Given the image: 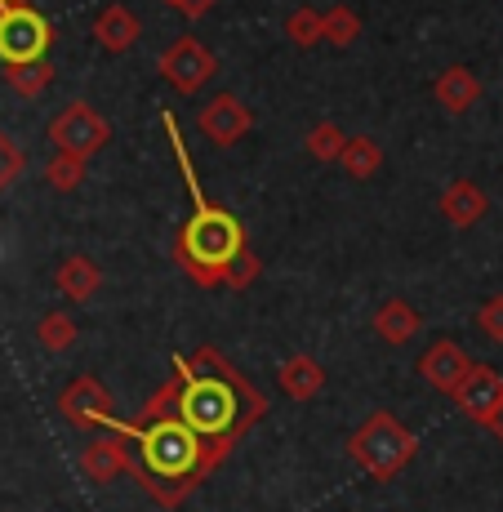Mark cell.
I'll return each instance as SVG.
<instances>
[{
  "instance_id": "7",
  "label": "cell",
  "mask_w": 503,
  "mask_h": 512,
  "mask_svg": "<svg viewBox=\"0 0 503 512\" xmlns=\"http://www.w3.org/2000/svg\"><path fill=\"white\" fill-rule=\"evenodd\" d=\"M214 67H219V63H214V54L196 41V36H179V41L161 54V76L179 94H196L214 76Z\"/></svg>"
},
{
  "instance_id": "18",
  "label": "cell",
  "mask_w": 503,
  "mask_h": 512,
  "mask_svg": "<svg viewBox=\"0 0 503 512\" xmlns=\"http://www.w3.org/2000/svg\"><path fill=\"white\" fill-rule=\"evenodd\" d=\"M419 312L410 308L406 299H388L379 312H374V330H379L383 343H410L414 334H419Z\"/></svg>"
},
{
  "instance_id": "22",
  "label": "cell",
  "mask_w": 503,
  "mask_h": 512,
  "mask_svg": "<svg viewBox=\"0 0 503 512\" xmlns=\"http://www.w3.org/2000/svg\"><path fill=\"white\" fill-rule=\"evenodd\" d=\"M36 343H41L45 352H63L76 343V321L67 317V312H45L41 326H36Z\"/></svg>"
},
{
  "instance_id": "24",
  "label": "cell",
  "mask_w": 503,
  "mask_h": 512,
  "mask_svg": "<svg viewBox=\"0 0 503 512\" xmlns=\"http://www.w3.org/2000/svg\"><path fill=\"white\" fill-rule=\"evenodd\" d=\"M45 179H49L54 192H72V187L85 183V161L81 156H72V152H58L54 161L45 165Z\"/></svg>"
},
{
  "instance_id": "15",
  "label": "cell",
  "mask_w": 503,
  "mask_h": 512,
  "mask_svg": "<svg viewBox=\"0 0 503 512\" xmlns=\"http://www.w3.org/2000/svg\"><path fill=\"white\" fill-rule=\"evenodd\" d=\"M276 383H281V392L290 401H312L325 388V366H321L317 357H308V352H299V357H290L281 366Z\"/></svg>"
},
{
  "instance_id": "29",
  "label": "cell",
  "mask_w": 503,
  "mask_h": 512,
  "mask_svg": "<svg viewBox=\"0 0 503 512\" xmlns=\"http://www.w3.org/2000/svg\"><path fill=\"white\" fill-rule=\"evenodd\" d=\"M477 326L486 339H495L503 343V294H495L490 303H481V312H477Z\"/></svg>"
},
{
  "instance_id": "4",
  "label": "cell",
  "mask_w": 503,
  "mask_h": 512,
  "mask_svg": "<svg viewBox=\"0 0 503 512\" xmlns=\"http://www.w3.org/2000/svg\"><path fill=\"white\" fill-rule=\"evenodd\" d=\"M414 450H419V437H414V432H410L397 415H388V410L370 415V419L348 437V455L357 459L361 472H370L374 481L397 477V472L414 459Z\"/></svg>"
},
{
  "instance_id": "32",
  "label": "cell",
  "mask_w": 503,
  "mask_h": 512,
  "mask_svg": "<svg viewBox=\"0 0 503 512\" xmlns=\"http://www.w3.org/2000/svg\"><path fill=\"white\" fill-rule=\"evenodd\" d=\"M9 5H23V0H0V9H9Z\"/></svg>"
},
{
  "instance_id": "10",
  "label": "cell",
  "mask_w": 503,
  "mask_h": 512,
  "mask_svg": "<svg viewBox=\"0 0 503 512\" xmlns=\"http://www.w3.org/2000/svg\"><path fill=\"white\" fill-rule=\"evenodd\" d=\"M450 397H455V406H459L468 419L486 423V415L499 406V397H503V374L472 361L468 374H463V379L455 383V392H450Z\"/></svg>"
},
{
  "instance_id": "19",
  "label": "cell",
  "mask_w": 503,
  "mask_h": 512,
  "mask_svg": "<svg viewBox=\"0 0 503 512\" xmlns=\"http://www.w3.org/2000/svg\"><path fill=\"white\" fill-rule=\"evenodd\" d=\"M339 165L352 174V179H370V174H379V165H383V147L374 139H366V134H357V139L343 143Z\"/></svg>"
},
{
  "instance_id": "33",
  "label": "cell",
  "mask_w": 503,
  "mask_h": 512,
  "mask_svg": "<svg viewBox=\"0 0 503 512\" xmlns=\"http://www.w3.org/2000/svg\"><path fill=\"white\" fill-rule=\"evenodd\" d=\"M165 5H174V0H165Z\"/></svg>"
},
{
  "instance_id": "5",
  "label": "cell",
  "mask_w": 503,
  "mask_h": 512,
  "mask_svg": "<svg viewBox=\"0 0 503 512\" xmlns=\"http://www.w3.org/2000/svg\"><path fill=\"white\" fill-rule=\"evenodd\" d=\"M49 41H54V27H49L36 9H27V5L0 9V63L5 67L45 58Z\"/></svg>"
},
{
  "instance_id": "12",
  "label": "cell",
  "mask_w": 503,
  "mask_h": 512,
  "mask_svg": "<svg viewBox=\"0 0 503 512\" xmlns=\"http://www.w3.org/2000/svg\"><path fill=\"white\" fill-rule=\"evenodd\" d=\"M486 210H490V196L481 192L472 179H459V183H450L446 192H441V214H446L455 228H472V223H481L486 219Z\"/></svg>"
},
{
  "instance_id": "8",
  "label": "cell",
  "mask_w": 503,
  "mask_h": 512,
  "mask_svg": "<svg viewBox=\"0 0 503 512\" xmlns=\"http://www.w3.org/2000/svg\"><path fill=\"white\" fill-rule=\"evenodd\" d=\"M58 410H63V415L72 419L76 428H116L112 397H107V388L94 379V374H81L72 388H63V397H58Z\"/></svg>"
},
{
  "instance_id": "23",
  "label": "cell",
  "mask_w": 503,
  "mask_h": 512,
  "mask_svg": "<svg viewBox=\"0 0 503 512\" xmlns=\"http://www.w3.org/2000/svg\"><path fill=\"white\" fill-rule=\"evenodd\" d=\"M285 36H290V45H299V49L321 45V9H312V5L294 9V14L285 18Z\"/></svg>"
},
{
  "instance_id": "1",
  "label": "cell",
  "mask_w": 503,
  "mask_h": 512,
  "mask_svg": "<svg viewBox=\"0 0 503 512\" xmlns=\"http://www.w3.org/2000/svg\"><path fill=\"white\" fill-rule=\"evenodd\" d=\"M214 374H187L179 379V419L187 428L196 432V437L205 441V455H210V468L223 464V455L232 450L236 432H245L259 415H241L236 419V410L241 406H254V401H263L259 392H241V379H232L228 374V361L214 357Z\"/></svg>"
},
{
  "instance_id": "30",
  "label": "cell",
  "mask_w": 503,
  "mask_h": 512,
  "mask_svg": "<svg viewBox=\"0 0 503 512\" xmlns=\"http://www.w3.org/2000/svg\"><path fill=\"white\" fill-rule=\"evenodd\" d=\"M174 9H179L183 18H205L214 9V0H174Z\"/></svg>"
},
{
  "instance_id": "13",
  "label": "cell",
  "mask_w": 503,
  "mask_h": 512,
  "mask_svg": "<svg viewBox=\"0 0 503 512\" xmlns=\"http://www.w3.org/2000/svg\"><path fill=\"white\" fill-rule=\"evenodd\" d=\"M54 285H58V294H63V299L85 303V299H94V294H98V285H103V272H98V263L90 259V254H72V259L58 263Z\"/></svg>"
},
{
  "instance_id": "6",
  "label": "cell",
  "mask_w": 503,
  "mask_h": 512,
  "mask_svg": "<svg viewBox=\"0 0 503 512\" xmlns=\"http://www.w3.org/2000/svg\"><path fill=\"white\" fill-rule=\"evenodd\" d=\"M49 139H54L58 152H72V156H81V161H90L98 147H107L112 130H107V121L98 116V107L67 103L63 112L49 121Z\"/></svg>"
},
{
  "instance_id": "9",
  "label": "cell",
  "mask_w": 503,
  "mask_h": 512,
  "mask_svg": "<svg viewBox=\"0 0 503 512\" xmlns=\"http://www.w3.org/2000/svg\"><path fill=\"white\" fill-rule=\"evenodd\" d=\"M250 125H254V112L236 94H214L210 103L201 107V134L219 147L241 143L245 134H250Z\"/></svg>"
},
{
  "instance_id": "20",
  "label": "cell",
  "mask_w": 503,
  "mask_h": 512,
  "mask_svg": "<svg viewBox=\"0 0 503 512\" xmlns=\"http://www.w3.org/2000/svg\"><path fill=\"white\" fill-rule=\"evenodd\" d=\"M5 81L18 98H36V94H45L49 81H54V67H49L45 58H36V63H14V67H5Z\"/></svg>"
},
{
  "instance_id": "11",
  "label": "cell",
  "mask_w": 503,
  "mask_h": 512,
  "mask_svg": "<svg viewBox=\"0 0 503 512\" xmlns=\"http://www.w3.org/2000/svg\"><path fill=\"white\" fill-rule=\"evenodd\" d=\"M468 366H472V357L459 348V343H450V339H437L419 357V374L432 383V388H441V392H455V383L468 374Z\"/></svg>"
},
{
  "instance_id": "17",
  "label": "cell",
  "mask_w": 503,
  "mask_h": 512,
  "mask_svg": "<svg viewBox=\"0 0 503 512\" xmlns=\"http://www.w3.org/2000/svg\"><path fill=\"white\" fill-rule=\"evenodd\" d=\"M432 94H437V103L446 107V112H468L481 98V81L468 67H446V72L437 76V85H432Z\"/></svg>"
},
{
  "instance_id": "27",
  "label": "cell",
  "mask_w": 503,
  "mask_h": 512,
  "mask_svg": "<svg viewBox=\"0 0 503 512\" xmlns=\"http://www.w3.org/2000/svg\"><path fill=\"white\" fill-rule=\"evenodd\" d=\"M259 272H263V263L254 259L250 245H241V250L228 259V268H223V285H232V290H245V285L259 277Z\"/></svg>"
},
{
  "instance_id": "25",
  "label": "cell",
  "mask_w": 503,
  "mask_h": 512,
  "mask_svg": "<svg viewBox=\"0 0 503 512\" xmlns=\"http://www.w3.org/2000/svg\"><path fill=\"white\" fill-rule=\"evenodd\" d=\"M343 143H348V139H343L339 125L321 121V125H312V134H308V156H312V161H339Z\"/></svg>"
},
{
  "instance_id": "31",
  "label": "cell",
  "mask_w": 503,
  "mask_h": 512,
  "mask_svg": "<svg viewBox=\"0 0 503 512\" xmlns=\"http://www.w3.org/2000/svg\"><path fill=\"white\" fill-rule=\"evenodd\" d=\"M486 428H490V432H495V437L503 441V397H499V406L486 415Z\"/></svg>"
},
{
  "instance_id": "2",
  "label": "cell",
  "mask_w": 503,
  "mask_h": 512,
  "mask_svg": "<svg viewBox=\"0 0 503 512\" xmlns=\"http://www.w3.org/2000/svg\"><path fill=\"white\" fill-rule=\"evenodd\" d=\"M165 130H170V139H174L183 179H187V187H192V201H196L192 223L179 232V268H187L201 285H223V268H228V259L245 245V232H241V223H236L228 210L205 205L201 187H196V174H192V161H187V147L179 143V130H174L170 112H165Z\"/></svg>"
},
{
  "instance_id": "3",
  "label": "cell",
  "mask_w": 503,
  "mask_h": 512,
  "mask_svg": "<svg viewBox=\"0 0 503 512\" xmlns=\"http://www.w3.org/2000/svg\"><path fill=\"white\" fill-rule=\"evenodd\" d=\"M121 432H130V437L143 441V486L147 490H152L156 481H174V486L187 495L205 472H214L210 455H205V441L196 437L183 419L143 423V428L130 423V428H121ZM179 490H174V495H179Z\"/></svg>"
},
{
  "instance_id": "21",
  "label": "cell",
  "mask_w": 503,
  "mask_h": 512,
  "mask_svg": "<svg viewBox=\"0 0 503 512\" xmlns=\"http://www.w3.org/2000/svg\"><path fill=\"white\" fill-rule=\"evenodd\" d=\"M361 36V18L348 5H330L321 14V41L325 45H352Z\"/></svg>"
},
{
  "instance_id": "28",
  "label": "cell",
  "mask_w": 503,
  "mask_h": 512,
  "mask_svg": "<svg viewBox=\"0 0 503 512\" xmlns=\"http://www.w3.org/2000/svg\"><path fill=\"white\" fill-rule=\"evenodd\" d=\"M23 165H27L23 147H18L14 139H9L5 130H0V192L18 183V174H23Z\"/></svg>"
},
{
  "instance_id": "14",
  "label": "cell",
  "mask_w": 503,
  "mask_h": 512,
  "mask_svg": "<svg viewBox=\"0 0 503 512\" xmlns=\"http://www.w3.org/2000/svg\"><path fill=\"white\" fill-rule=\"evenodd\" d=\"M81 468L94 486H107V481H116L121 472H130V455H125L121 437H94L90 446H85Z\"/></svg>"
},
{
  "instance_id": "16",
  "label": "cell",
  "mask_w": 503,
  "mask_h": 512,
  "mask_svg": "<svg viewBox=\"0 0 503 512\" xmlns=\"http://www.w3.org/2000/svg\"><path fill=\"white\" fill-rule=\"evenodd\" d=\"M94 41L103 45L107 54H125V49L138 41V18H134L125 5L98 9V18H94Z\"/></svg>"
},
{
  "instance_id": "26",
  "label": "cell",
  "mask_w": 503,
  "mask_h": 512,
  "mask_svg": "<svg viewBox=\"0 0 503 512\" xmlns=\"http://www.w3.org/2000/svg\"><path fill=\"white\" fill-rule=\"evenodd\" d=\"M179 388L183 383H165V388L143 406V415H138L134 428H143V423H161V419H179Z\"/></svg>"
}]
</instances>
